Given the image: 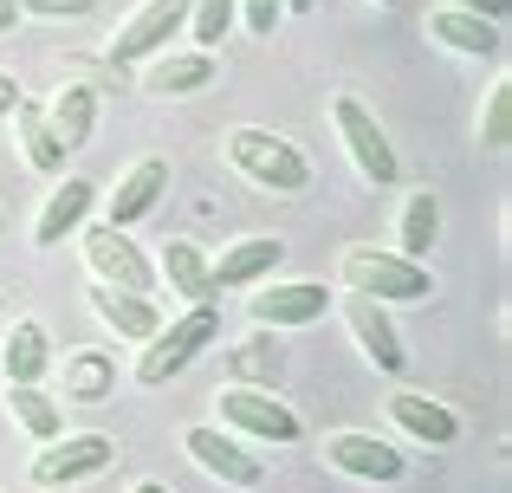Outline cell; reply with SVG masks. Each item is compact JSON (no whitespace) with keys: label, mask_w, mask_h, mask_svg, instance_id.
<instances>
[{"label":"cell","mask_w":512,"mask_h":493,"mask_svg":"<svg viewBox=\"0 0 512 493\" xmlns=\"http://www.w3.org/2000/svg\"><path fill=\"white\" fill-rule=\"evenodd\" d=\"M221 156H227V169H234L247 189H260V195H305V189H312V163H305V150L292 137H279V130L234 124L221 137Z\"/></svg>","instance_id":"obj_1"},{"label":"cell","mask_w":512,"mask_h":493,"mask_svg":"<svg viewBox=\"0 0 512 493\" xmlns=\"http://www.w3.org/2000/svg\"><path fill=\"white\" fill-rule=\"evenodd\" d=\"M214 338H221V305H214V299L182 305V312L163 318V325L137 344V383H143V390H163V383L182 377Z\"/></svg>","instance_id":"obj_2"},{"label":"cell","mask_w":512,"mask_h":493,"mask_svg":"<svg viewBox=\"0 0 512 493\" xmlns=\"http://www.w3.org/2000/svg\"><path fill=\"white\" fill-rule=\"evenodd\" d=\"M338 279H344V292H363V299H376V305L435 299V273H428L422 260H409V253H396V247H344Z\"/></svg>","instance_id":"obj_3"},{"label":"cell","mask_w":512,"mask_h":493,"mask_svg":"<svg viewBox=\"0 0 512 493\" xmlns=\"http://www.w3.org/2000/svg\"><path fill=\"white\" fill-rule=\"evenodd\" d=\"M208 409H214V429L240 435L247 448H253V442H260V448H292V442H305L299 409L279 403L273 390H253V383H221Z\"/></svg>","instance_id":"obj_4"},{"label":"cell","mask_w":512,"mask_h":493,"mask_svg":"<svg viewBox=\"0 0 512 493\" xmlns=\"http://www.w3.org/2000/svg\"><path fill=\"white\" fill-rule=\"evenodd\" d=\"M331 130H338V150H344L350 176H357L363 189H389V182L402 176L396 143H389V130L376 124V111L357 91H331Z\"/></svg>","instance_id":"obj_5"},{"label":"cell","mask_w":512,"mask_h":493,"mask_svg":"<svg viewBox=\"0 0 512 493\" xmlns=\"http://www.w3.org/2000/svg\"><path fill=\"white\" fill-rule=\"evenodd\" d=\"M78 260H85L91 286L150 292V299H156V266H150V253L130 241V228H111V221H85V228H78Z\"/></svg>","instance_id":"obj_6"},{"label":"cell","mask_w":512,"mask_h":493,"mask_svg":"<svg viewBox=\"0 0 512 493\" xmlns=\"http://www.w3.org/2000/svg\"><path fill=\"white\" fill-rule=\"evenodd\" d=\"M111 461H117V442H111V435H98V429H65V435H52V442L33 448L26 474H33V487L46 493V487L91 481V474H104Z\"/></svg>","instance_id":"obj_7"},{"label":"cell","mask_w":512,"mask_h":493,"mask_svg":"<svg viewBox=\"0 0 512 493\" xmlns=\"http://www.w3.org/2000/svg\"><path fill=\"white\" fill-rule=\"evenodd\" d=\"M331 312L344 318V331H350V344H357V357L376 370V377H402V370H409V344H402V331H396V318H389V305L363 299V292H338V299H331Z\"/></svg>","instance_id":"obj_8"},{"label":"cell","mask_w":512,"mask_h":493,"mask_svg":"<svg viewBox=\"0 0 512 493\" xmlns=\"http://www.w3.org/2000/svg\"><path fill=\"white\" fill-rule=\"evenodd\" d=\"M318 461H325L331 474H344V481H370V487H396L402 474H409V461H402L396 442L363 435V429H331L325 442H318Z\"/></svg>","instance_id":"obj_9"},{"label":"cell","mask_w":512,"mask_h":493,"mask_svg":"<svg viewBox=\"0 0 512 493\" xmlns=\"http://www.w3.org/2000/svg\"><path fill=\"white\" fill-rule=\"evenodd\" d=\"M331 299L338 292H325L318 279H260V286H247V318L266 331H305L331 312Z\"/></svg>","instance_id":"obj_10"},{"label":"cell","mask_w":512,"mask_h":493,"mask_svg":"<svg viewBox=\"0 0 512 493\" xmlns=\"http://www.w3.org/2000/svg\"><path fill=\"white\" fill-rule=\"evenodd\" d=\"M182 26H188V0H137V7L124 13V26L111 33L104 59L130 72L137 59H150V52L175 46V33H182Z\"/></svg>","instance_id":"obj_11"},{"label":"cell","mask_w":512,"mask_h":493,"mask_svg":"<svg viewBox=\"0 0 512 493\" xmlns=\"http://www.w3.org/2000/svg\"><path fill=\"white\" fill-rule=\"evenodd\" d=\"M214 72H221V59H214L208 46H163V52H150V59H137L130 85H137L143 98H195V91L214 85Z\"/></svg>","instance_id":"obj_12"},{"label":"cell","mask_w":512,"mask_h":493,"mask_svg":"<svg viewBox=\"0 0 512 493\" xmlns=\"http://www.w3.org/2000/svg\"><path fill=\"white\" fill-rule=\"evenodd\" d=\"M182 455L195 461L208 481H227V487H240V493H253L266 481V468H260V455H253L240 435H227V429H214V422H195V429L182 435Z\"/></svg>","instance_id":"obj_13"},{"label":"cell","mask_w":512,"mask_h":493,"mask_svg":"<svg viewBox=\"0 0 512 493\" xmlns=\"http://www.w3.org/2000/svg\"><path fill=\"white\" fill-rule=\"evenodd\" d=\"M91 208H98L91 176H52L46 202H39V215H33V247H39V253L65 247V241H72V234L91 221Z\"/></svg>","instance_id":"obj_14"},{"label":"cell","mask_w":512,"mask_h":493,"mask_svg":"<svg viewBox=\"0 0 512 493\" xmlns=\"http://www.w3.org/2000/svg\"><path fill=\"white\" fill-rule=\"evenodd\" d=\"M279 260H286V241H279V234H240V241H227L221 253H208V279H214V292H247V286H260V279H273Z\"/></svg>","instance_id":"obj_15"},{"label":"cell","mask_w":512,"mask_h":493,"mask_svg":"<svg viewBox=\"0 0 512 493\" xmlns=\"http://www.w3.org/2000/svg\"><path fill=\"white\" fill-rule=\"evenodd\" d=\"M383 422H396L415 448H454L461 442V416H454L448 403H435V396H422V390H389Z\"/></svg>","instance_id":"obj_16"},{"label":"cell","mask_w":512,"mask_h":493,"mask_svg":"<svg viewBox=\"0 0 512 493\" xmlns=\"http://www.w3.org/2000/svg\"><path fill=\"white\" fill-rule=\"evenodd\" d=\"M39 104H46L52 143H59L65 156H78V150L91 143V130H98V104H104V98H98V91L85 85V78H59V85H52V91H46Z\"/></svg>","instance_id":"obj_17"},{"label":"cell","mask_w":512,"mask_h":493,"mask_svg":"<svg viewBox=\"0 0 512 493\" xmlns=\"http://www.w3.org/2000/svg\"><path fill=\"white\" fill-rule=\"evenodd\" d=\"M163 189H169V163L163 156H137V163L111 182V195H104V221H111V228H137V221L163 202Z\"/></svg>","instance_id":"obj_18"},{"label":"cell","mask_w":512,"mask_h":493,"mask_svg":"<svg viewBox=\"0 0 512 493\" xmlns=\"http://www.w3.org/2000/svg\"><path fill=\"white\" fill-rule=\"evenodd\" d=\"M428 46L454 52V59H500L506 52V26L480 20V13H461V7H435L428 13Z\"/></svg>","instance_id":"obj_19"},{"label":"cell","mask_w":512,"mask_h":493,"mask_svg":"<svg viewBox=\"0 0 512 493\" xmlns=\"http://www.w3.org/2000/svg\"><path fill=\"white\" fill-rule=\"evenodd\" d=\"M85 305L91 318H98L104 331H111L117 344H143L156 325H163V312H156L150 292H117V286H85Z\"/></svg>","instance_id":"obj_20"},{"label":"cell","mask_w":512,"mask_h":493,"mask_svg":"<svg viewBox=\"0 0 512 493\" xmlns=\"http://www.w3.org/2000/svg\"><path fill=\"white\" fill-rule=\"evenodd\" d=\"M221 370L227 383H253V390H279V377H286V351H279V331L253 325L247 338H234L221 351Z\"/></svg>","instance_id":"obj_21"},{"label":"cell","mask_w":512,"mask_h":493,"mask_svg":"<svg viewBox=\"0 0 512 493\" xmlns=\"http://www.w3.org/2000/svg\"><path fill=\"white\" fill-rule=\"evenodd\" d=\"M7 124H13V150H20V163L33 169V176H65V150L52 143L46 104L20 91V98H13V111H7Z\"/></svg>","instance_id":"obj_22"},{"label":"cell","mask_w":512,"mask_h":493,"mask_svg":"<svg viewBox=\"0 0 512 493\" xmlns=\"http://www.w3.org/2000/svg\"><path fill=\"white\" fill-rule=\"evenodd\" d=\"M150 266H156V286H169L182 305H195V299H214V279H208V253H201L195 241H163L150 253Z\"/></svg>","instance_id":"obj_23"},{"label":"cell","mask_w":512,"mask_h":493,"mask_svg":"<svg viewBox=\"0 0 512 493\" xmlns=\"http://www.w3.org/2000/svg\"><path fill=\"white\" fill-rule=\"evenodd\" d=\"M0 377L7 383H46L52 377V338L39 318H13L0 338Z\"/></svg>","instance_id":"obj_24"},{"label":"cell","mask_w":512,"mask_h":493,"mask_svg":"<svg viewBox=\"0 0 512 493\" xmlns=\"http://www.w3.org/2000/svg\"><path fill=\"white\" fill-rule=\"evenodd\" d=\"M7 416H13V429H20L26 442L65 435V409H59V396H52L46 383H7Z\"/></svg>","instance_id":"obj_25"},{"label":"cell","mask_w":512,"mask_h":493,"mask_svg":"<svg viewBox=\"0 0 512 493\" xmlns=\"http://www.w3.org/2000/svg\"><path fill=\"white\" fill-rule=\"evenodd\" d=\"M117 390V357L111 351H65V370H59V396L65 403H104Z\"/></svg>","instance_id":"obj_26"},{"label":"cell","mask_w":512,"mask_h":493,"mask_svg":"<svg viewBox=\"0 0 512 493\" xmlns=\"http://www.w3.org/2000/svg\"><path fill=\"white\" fill-rule=\"evenodd\" d=\"M441 241V202L435 189H409L396 208V253H409V260H428Z\"/></svg>","instance_id":"obj_27"},{"label":"cell","mask_w":512,"mask_h":493,"mask_svg":"<svg viewBox=\"0 0 512 493\" xmlns=\"http://www.w3.org/2000/svg\"><path fill=\"white\" fill-rule=\"evenodd\" d=\"M474 143H480L487 156H506V143H512V78H506V72H493V78H487V91H480Z\"/></svg>","instance_id":"obj_28"},{"label":"cell","mask_w":512,"mask_h":493,"mask_svg":"<svg viewBox=\"0 0 512 493\" xmlns=\"http://www.w3.org/2000/svg\"><path fill=\"white\" fill-rule=\"evenodd\" d=\"M188 46H221L227 33H234V0H188Z\"/></svg>","instance_id":"obj_29"},{"label":"cell","mask_w":512,"mask_h":493,"mask_svg":"<svg viewBox=\"0 0 512 493\" xmlns=\"http://www.w3.org/2000/svg\"><path fill=\"white\" fill-rule=\"evenodd\" d=\"M279 20H286L279 0H234V26H240V33H253V39H273Z\"/></svg>","instance_id":"obj_30"},{"label":"cell","mask_w":512,"mask_h":493,"mask_svg":"<svg viewBox=\"0 0 512 493\" xmlns=\"http://www.w3.org/2000/svg\"><path fill=\"white\" fill-rule=\"evenodd\" d=\"M85 85L98 91V98H117V91H130V72H124V65H111L104 52H85Z\"/></svg>","instance_id":"obj_31"},{"label":"cell","mask_w":512,"mask_h":493,"mask_svg":"<svg viewBox=\"0 0 512 493\" xmlns=\"http://www.w3.org/2000/svg\"><path fill=\"white\" fill-rule=\"evenodd\" d=\"M98 0H20L26 20H85Z\"/></svg>","instance_id":"obj_32"},{"label":"cell","mask_w":512,"mask_h":493,"mask_svg":"<svg viewBox=\"0 0 512 493\" xmlns=\"http://www.w3.org/2000/svg\"><path fill=\"white\" fill-rule=\"evenodd\" d=\"M441 7H461V13H480V20H493V26H506V13H512V0H441Z\"/></svg>","instance_id":"obj_33"},{"label":"cell","mask_w":512,"mask_h":493,"mask_svg":"<svg viewBox=\"0 0 512 493\" xmlns=\"http://www.w3.org/2000/svg\"><path fill=\"white\" fill-rule=\"evenodd\" d=\"M20 20H26V13H20V0H0V33H13Z\"/></svg>","instance_id":"obj_34"},{"label":"cell","mask_w":512,"mask_h":493,"mask_svg":"<svg viewBox=\"0 0 512 493\" xmlns=\"http://www.w3.org/2000/svg\"><path fill=\"white\" fill-rule=\"evenodd\" d=\"M13 98H20V85H13V78H7V72H0V117H7V111H13Z\"/></svg>","instance_id":"obj_35"},{"label":"cell","mask_w":512,"mask_h":493,"mask_svg":"<svg viewBox=\"0 0 512 493\" xmlns=\"http://www.w3.org/2000/svg\"><path fill=\"white\" fill-rule=\"evenodd\" d=\"M286 7V20H299V13H312V0H279Z\"/></svg>","instance_id":"obj_36"},{"label":"cell","mask_w":512,"mask_h":493,"mask_svg":"<svg viewBox=\"0 0 512 493\" xmlns=\"http://www.w3.org/2000/svg\"><path fill=\"white\" fill-rule=\"evenodd\" d=\"M130 493H169V487H163V481H137Z\"/></svg>","instance_id":"obj_37"},{"label":"cell","mask_w":512,"mask_h":493,"mask_svg":"<svg viewBox=\"0 0 512 493\" xmlns=\"http://www.w3.org/2000/svg\"><path fill=\"white\" fill-rule=\"evenodd\" d=\"M370 7H402V0H370Z\"/></svg>","instance_id":"obj_38"},{"label":"cell","mask_w":512,"mask_h":493,"mask_svg":"<svg viewBox=\"0 0 512 493\" xmlns=\"http://www.w3.org/2000/svg\"><path fill=\"white\" fill-rule=\"evenodd\" d=\"M46 493H72V487H46Z\"/></svg>","instance_id":"obj_39"},{"label":"cell","mask_w":512,"mask_h":493,"mask_svg":"<svg viewBox=\"0 0 512 493\" xmlns=\"http://www.w3.org/2000/svg\"><path fill=\"white\" fill-rule=\"evenodd\" d=\"M0 234H7V215H0Z\"/></svg>","instance_id":"obj_40"}]
</instances>
